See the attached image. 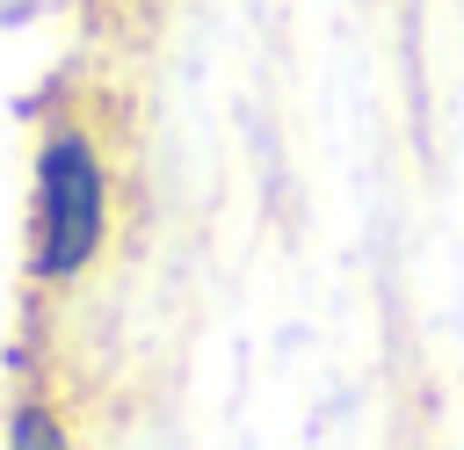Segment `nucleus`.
<instances>
[{"label": "nucleus", "instance_id": "obj_1", "mask_svg": "<svg viewBox=\"0 0 464 450\" xmlns=\"http://www.w3.org/2000/svg\"><path fill=\"white\" fill-rule=\"evenodd\" d=\"M102 232H109V167H102V152L80 123H58L36 145V247H29V269L44 283H65L102 254Z\"/></svg>", "mask_w": 464, "mask_h": 450}, {"label": "nucleus", "instance_id": "obj_2", "mask_svg": "<svg viewBox=\"0 0 464 450\" xmlns=\"http://www.w3.org/2000/svg\"><path fill=\"white\" fill-rule=\"evenodd\" d=\"M7 450H72V435L44 399H22L14 421H7Z\"/></svg>", "mask_w": 464, "mask_h": 450}]
</instances>
